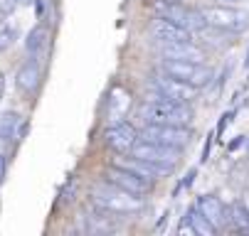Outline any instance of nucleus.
<instances>
[{"label":"nucleus","mask_w":249,"mask_h":236,"mask_svg":"<svg viewBox=\"0 0 249 236\" xmlns=\"http://www.w3.org/2000/svg\"><path fill=\"white\" fill-rule=\"evenodd\" d=\"M180 153L183 150H178V148H168V145L151 143V141H143V138H138V143L131 150L133 157L148 160V162H158V165H168V167H178V165H180Z\"/></svg>","instance_id":"obj_9"},{"label":"nucleus","mask_w":249,"mask_h":236,"mask_svg":"<svg viewBox=\"0 0 249 236\" xmlns=\"http://www.w3.org/2000/svg\"><path fill=\"white\" fill-rule=\"evenodd\" d=\"M160 69L163 74L183 81L193 89H205L212 84V79H215V69L212 66H207L205 62H185V59H163L160 62Z\"/></svg>","instance_id":"obj_4"},{"label":"nucleus","mask_w":249,"mask_h":236,"mask_svg":"<svg viewBox=\"0 0 249 236\" xmlns=\"http://www.w3.org/2000/svg\"><path fill=\"white\" fill-rule=\"evenodd\" d=\"M138 116L143 123H158V126H190L193 123V109L188 104H175V101L160 98L153 91L146 94L143 106L138 109Z\"/></svg>","instance_id":"obj_2"},{"label":"nucleus","mask_w":249,"mask_h":236,"mask_svg":"<svg viewBox=\"0 0 249 236\" xmlns=\"http://www.w3.org/2000/svg\"><path fill=\"white\" fill-rule=\"evenodd\" d=\"M195 207H197V212H200L212 226H215L217 231L230 224V212H227V207L220 202V197H215V194H202V197H197Z\"/></svg>","instance_id":"obj_12"},{"label":"nucleus","mask_w":249,"mask_h":236,"mask_svg":"<svg viewBox=\"0 0 249 236\" xmlns=\"http://www.w3.org/2000/svg\"><path fill=\"white\" fill-rule=\"evenodd\" d=\"M128 106H131V94L124 91L121 86H114V91L109 96V116L114 121H121L124 113L128 111Z\"/></svg>","instance_id":"obj_17"},{"label":"nucleus","mask_w":249,"mask_h":236,"mask_svg":"<svg viewBox=\"0 0 249 236\" xmlns=\"http://www.w3.org/2000/svg\"><path fill=\"white\" fill-rule=\"evenodd\" d=\"M18 40V27L15 25H3L0 27V52H5L15 45Z\"/></svg>","instance_id":"obj_20"},{"label":"nucleus","mask_w":249,"mask_h":236,"mask_svg":"<svg viewBox=\"0 0 249 236\" xmlns=\"http://www.w3.org/2000/svg\"><path fill=\"white\" fill-rule=\"evenodd\" d=\"M148 32H151V37H153V40H156L158 45L195 40L190 30H185V27H180V25H175V22H168V20H163V17H156Z\"/></svg>","instance_id":"obj_14"},{"label":"nucleus","mask_w":249,"mask_h":236,"mask_svg":"<svg viewBox=\"0 0 249 236\" xmlns=\"http://www.w3.org/2000/svg\"><path fill=\"white\" fill-rule=\"evenodd\" d=\"M247 69H249V52H247Z\"/></svg>","instance_id":"obj_26"},{"label":"nucleus","mask_w":249,"mask_h":236,"mask_svg":"<svg viewBox=\"0 0 249 236\" xmlns=\"http://www.w3.org/2000/svg\"><path fill=\"white\" fill-rule=\"evenodd\" d=\"M138 138H141L138 128L128 121H114L104 133L106 145H109L116 155H128L133 150V145L138 143Z\"/></svg>","instance_id":"obj_7"},{"label":"nucleus","mask_w":249,"mask_h":236,"mask_svg":"<svg viewBox=\"0 0 249 236\" xmlns=\"http://www.w3.org/2000/svg\"><path fill=\"white\" fill-rule=\"evenodd\" d=\"M143 141L151 143H160L168 148H178L183 150L193 143V130L188 126H158V123H146L143 130H138Z\"/></svg>","instance_id":"obj_6"},{"label":"nucleus","mask_w":249,"mask_h":236,"mask_svg":"<svg viewBox=\"0 0 249 236\" xmlns=\"http://www.w3.org/2000/svg\"><path fill=\"white\" fill-rule=\"evenodd\" d=\"M220 3H230V5H234V3H242V0H220Z\"/></svg>","instance_id":"obj_24"},{"label":"nucleus","mask_w":249,"mask_h":236,"mask_svg":"<svg viewBox=\"0 0 249 236\" xmlns=\"http://www.w3.org/2000/svg\"><path fill=\"white\" fill-rule=\"evenodd\" d=\"M3 94H5V74L0 72V101H3Z\"/></svg>","instance_id":"obj_23"},{"label":"nucleus","mask_w":249,"mask_h":236,"mask_svg":"<svg viewBox=\"0 0 249 236\" xmlns=\"http://www.w3.org/2000/svg\"><path fill=\"white\" fill-rule=\"evenodd\" d=\"M158 52H160L163 59H185V62H205L207 59V52L195 40L158 45Z\"/></svg>","instance_id":"obj_13"},{"label":"nucleus","mask_w":249,"mask_h":236,"mask_svg":"<svg viewBox=\"0 0 249 236\" xmlns=\"http://www.w3.org/2000/svg\"><path fill=\"white\" fill-rule=\"evenodd\" d=\"M200 15L205 20V25L222 30L227 35H242L249 30V10L230 5V3H220V5H207L200 8Z\"/></svg>","instance_id":"obj_3"},{"label":"nucleus","mask_w":249,"mask_h":236,"mask_svg":"<svg viewBox=\"0 0 249 236\" xmlns=\"http://www.w3.org/2000/svg\"><path fill=\"white\" fill-rule=\"evenodd\" d=\"M5 175H8V155L0 153V185L5 182Z\"/></svg>","instance_id":"obj_22"},{"label":"nucleus","mask_w":249,"mask_h":236,"mask_svg":"<svg viewBox=\"0 0 249 236\" xmlns=\"http://www.w3.org/2000/svg\"><path fill=\"white\" fill-rule=\"evenodd\" d=\"M40 84H42V66H40L37 57H30L15 74V89L30 98L40 91Z\"/></svg>","instance_id":"obj_10"},{"label":"nucleus","mask_w":249,"mask_h":236,"mask_svg":"<svg viewBox=\"0 0 249 236\" xmlns=\"http://www.w3.org/2000/svg\"><path fill=\"white\" fill-rule=\"evenodd\" d=\"M89 197H91V205L109 212V214H116V217H131V214H138L146 209V199L143 194H136V192H128L109 180H99L91 185L89 189Z\"/></svg>","instance_id":"obj_1"},{"label":"nucleus","mask_w":249,"mask_h":236,"mask_svg":"<svg viewBox=\"0 0 249 236\" xmlns=\"http://www.w3.org/2000/svg\"><path fill=\"white\" fill-rule=\"evenodd\" d=\"M47 42H50V27L45 22H40L30 30V35L25 40V49H27L30 57H40L42 49L47 47Z\"/></svg>","instance_id":"obj_15"},{"label":"nucleus","mask_w":249,"mask_h":236,"mask_svg":"<svg viewBox=\"0 0 249 236\" xmlns=\"http://www.w3.org/2000/svg\"><path fill=\"white\" fill-rule=\"evenodd\" d=\"M18 126H20V113L18 111H5L3 116H0V138H3V145L15 138Z\"/></svg>","instance_id":"obj_19"},{"label":"nucleus","mask_w":249,"mask_h":236,"mask_svg":"<svg viewBox=\"0 0 249 236\" xmlns=\"http://www.w3.org/2000/svg\"><path fill=\"white\" fill-rule=\"evenodd\" d=\"M3 25H5V15H3V13H0V27H3Z\"/></svg>","instance_id":"obj_25"},{"label":"nucleus","mask_w":249,"mask_h":236,"mask_svg":"<svg viewBox=\"0 0 249 236\" xmlns=\"http://www.w3.org/2000/svg\"><path fill=\"white\" fill-rule=\"evenodd\" d=\"M104 180H109V182H114V185H119V187H124V189H128V192H136V194H148L151 187H153V182H148V180H143V177H138V175L124 170V167H119V165H114V162L106 167Z\"/></svg>","instance_id":"obj_11"},{"label":"nucleus","mask_w":249,"mask_h":236,"mask_svg":"<svg viewBox=\"0 0 249 236\" xmlns=\"http://www.w3.org/2000/svg\"><path fill=\"white\" fill-rule=\"evenodd\" d=\"M185 219H188V224L193 226V231H195L197 236H215V234H217V229L212 226V224H210L200 212H197V207H195V205L185 212Z\"/></svg>","instance_id":"obj_18"},{"label":"nucleus","mask_w":249,"mask_h":236,"mask_svg":"<svg viewBox=\"0 0 249 236\" xmlns=\"http://www.w3.org/2000/svg\"><path fill=\"white\" fill-rule=\"evenodd\" d=\"M230 212V226L237 231V234H247L249 236V207L244 205L242 199L232 202V205L227 207Z\"/></svg>","instance_id":"obj_16"},{"label":"nucleus","mask_w":249,"mask_h":236,"mask_svg":"<svg viewBox=\"0 0 249 236\" xmlns=\"http://www.w3.org/2000/svg\"><path fill=\"white\" fill-rule=\"evenodd\" d=\"M153 94H158L160 98H168V101H175V104H190V101H195L197 96V89L178 81L168 74H158L153 81H151V89Z\"/></svg>","instance_id":"obj_8"},{"label":"nucleus","mask_w":249,"mask_h":236,"mask_svg":"<svg viewBox=\"0 0 249 236\" xmlns=\"http://www.w3.org/2000/svg\"><path fill=\"white\" fill-rule=\"evenodd\" d=\"M151 10H153L156 17H163L168 22L180 25V27L190 30L193 35H195L200 27H205V20L200 15V8L195 10V8L185 5L183 0H156V3L151 5Z\"/></svg>","instance_id":"obj_5"},{"label":"nucleus","mask_w":249,"mask_h":236,"mask_svg":"<svg viewBox=\"0 0 249 236\" xmlns=\"http://www.w3.org/2000/svg\"><path fill=\"white\" fill-rule=\"evenodd\" d=\"M18 5H20V0H0V13L10 15V13H15Z\"/></svg>","instance_id":"obj_21"}]
</instances>
